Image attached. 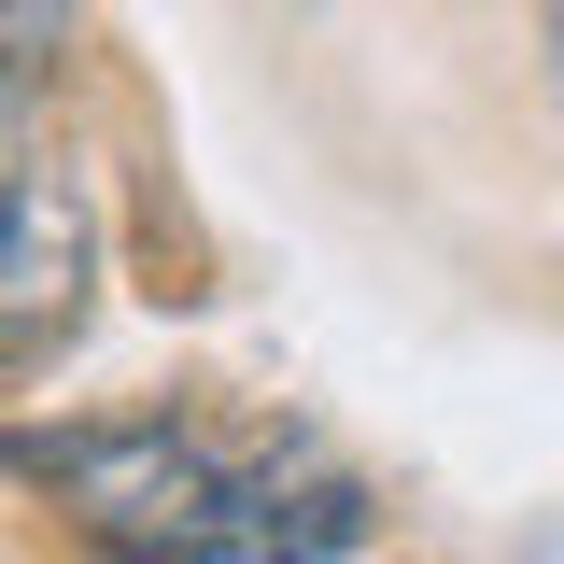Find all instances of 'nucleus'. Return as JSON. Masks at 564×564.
<instances>
[{
	"label": "nucleus",
	"instance_id": "obj_1",
	"mask_svg": "<svg viewBox=\"0 0 564 564\" xmlns=\"http://www.w3.org/2000/svg\"><path fill=\"white\" fill-rule=\"evenodd\" d=\"M29 480L113 564H325L367 536V494L311 466L296 437H226V423H85V437H29Z\"/></svg>",
	"mask_w": 564,
	"mask_h": 564
},
{
	"label": "nucleus",
	"instance_id": "obj_2",
	"mask_svg": "<svg viewBox=\"0 0 564 564\" xmlns=\"http://www.w3.org/2000/svg\"><path fill=\"white\" fill-rule=\"evenodd\" d=\"M85 311V198H70L43 155H14V254H0V339H14V381L70 339Z\"/></svg>",
	"mask_w": 564,
	"mask_h": 564
},
{
	"label": "nucleus",
	"instance_id": "obj_3",
	"mask_svg": "<svg viewBox=\"0 0 564 564\" xmlns=\"http://www.w3.org/2000/svg\"><path fill=\"white\" fill-rule=\"evenodd\" d=\"M43 57H57V0H14V128H29V99H43Z\"/></svg>",
	"mask_w": 564,
	"mask_h": 564
},
{
	"label": "nucleus",
	"instance_id": "obj_4",
	"mask_svg": "<svg viewBox=\"0 0 564 564\" xmlns=\"http://www.w3.org/2000/svg\"><path fill=\"white\" fill-rule=\"evenodd\" d=\"M551 85H564V0H551Z\"/></svg>",
	"mask_w": 564,
	"mask_h": 564
}]
</instances>
